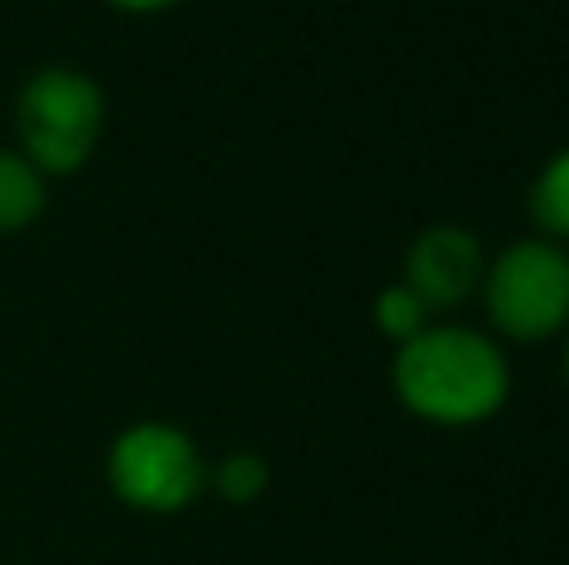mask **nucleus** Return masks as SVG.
Returning a JSON list of instances; mask_svg holds the SVG:
<instances>
[{
    "label": "nucleus",
    "mask_w": 569,
    "mask_h": 565,
    "mask_svg": "<svg viewBox=\"0 0 569 565\" xmlns=\"http://www.w3.org/2000/svg\"><path fill=\"white\" fill-rule=\"evenodd\" d=\"M390 386L410 416L445 430L485 426L510 400V356L490 330L460 320H430L420 336L395 346Z\"/></svg>",
    "instance_id": "1"
},
{
    "label": "nucleus",
    "mask_w": 569,
    "mask_h": 565,
    "mask_svg": "<svg viewBox=\"0 0 569 565\" xmlns=\"http://www.w3.org/2000/svg\"><path fill=\"white\" fill-rule=\"evenodd\" d=\"M106 90L80 66H40L16 90V150L46 180L76 176L106 136Z\"/></svg>",
    "instance_id": "2"
},
{
    "label": "nucleus",
    "mask_w": 569,
    "mask_h": 565,
    "mask_svg": "<svg viewBox=\"0 0 569 565\" xmlns=\"http://www.w3.org/2000/svg\"><path fill=\"white\" fill-rule=\"evenodd\" d=\"M480 300L495 336L505 340H555L569 330V246L550 236H520L490 256Z\"/></svg>",
    "instance_id": "3"
},
{
    "label": "nucleus",
    "mask_w": 569,
    "mask_h": 565,
    "mask_svg": "<svg viewBox=\"0 0 569 565\" xmlns=\"http://www.w3.org/2000/svg\"><path fill=\"white\" fill-rule=\"evenodd\" d=\"M106 486L140 516H176L210 486L196 436L176 420H130L106 450Z\"/></svg>",
    "instance_id": "4"
},
{
    "label": "nucleus",
    "mask_w": 569,
    "mask_h": 565,
    "mask_svg": "<svg viewBox=\"0 0 569 565\" xmlns=\"http://www.w3.org/2000/svg\"><path fill=\"white\" fill-rule=\"evenodd\" d=\"M485 256L480 236L465 226H430L410 240L405 250V266H400V280L425 300L430 316L440 310H455L465 300L480 296V280H485Z\"/></svg>",
    "instance_id": "5"
},
{
    "label": "nucleus",
    "mask_w": 569,
    "mask_h": 565,
    "mask_svg": "<svg viewBox=\"0 0 569 565\" xmlns=\"http://www.w3.org/2000/svg\"><path fill=\"white\" fill-rule=\"evenodd\" d=\"M50 180L20 156L16 146H0V236H20L46 216Z\"/></svg>",
    "instance_id": "6"
},
{
    "label": "nucleus",
    "mask_w": 569,
    "mask_h": 565,
    "mask_svg": "<svg viewBox=\"0 0 569 565\" xmlns=\"http://www.w3.org/2000/svg\"><path fill=\"white\" fill-rule=\"evenodd\" d=\"M530 216L540 226V236L569 246V146L555 150L540 166V176L530 186Z\"/></svg>",
    "instance_id": "7"
},
{
    "label": "nucleus",
    "mask_w": 569,
    "mask_h": 565,
    "mask_svg": "<svg viewBox=\"0 0 569 565\" xmlns=\"http://www.w3.org/2000/svg\"><path fill=\"white\" fill-rule=\"evenodd\" d=\"M370 316H375V330L380 336H390L395 346H405L410 336H420L425 326H430V310H425V300L415 296L405 280H390V286L375 296V306H370Z\"/></svg>",
    "instance_id": "8"
},
{
    "label": "nucleus",
    "mask_w": 569,
    "mask_h": 565,
    "mask_svg": "<svg viewBox=\"0 0 569 565\" xmlns=\"http://www.w3.org/2000/svg\"><path fill=\"white\" fill-rule=\"evenodd\" d=\"M210 486H216L230 506H250V500L266 496L270 466L256 450H230V456H220V466H210Z\"/></svg>",
    "instance_id": "9"
},
{
    "label": "nucleus",
    "mask_w": 569,
    "mask_h": 565,
    "mask_svg": "<svg viewBox=\"0 0 569 565\" xmlns=\"http://www.w3.org/2000/svg\"><path fill=\"white\" fill-rule=\"evenodd\" d=\"M106 6L126 10V16H160V10H176V6H186V0H106Z\"/></svg>",
    "instance_id": "10"
},
{
    "label": "nucleus",
    "mask_w": 569,
    "mask_h": 565,
    "mask_svg": "<svg viewBox=\"0 0 569 565\" xmlns=\"http://www.w3.org/2000/svg\"><path fill=\"white\" fill-rule=\"evenodd\" d=\"M560 366H565V386H569V330H565V360Z\"/></svg>",
    "instance_id": "11"
}]
</instances>
